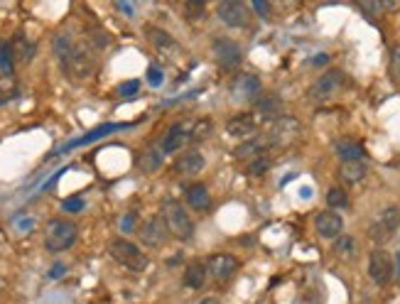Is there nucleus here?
<instances>
[{"label": "nucleus", "mask_w": 400, "mask_h": 304, "mask_svg": "<svg viewBox=\"0 0 400 304\" xmlns=\"http://www.w3.org/2000/svg\"><path fill=\"white\" fill-rule=\"evenodd\" d=\"M162 221L167 223V231L177 241H192L194 236V221L189 218L187 209L177 201H167L162 206Z\"/></svg>", "instance_id": "nucleus-1"}, {"label": "nucleus", "mask_w": 400, "mask_h": 304, "mask_svg": "<svg viewBox=\"0 0 400 304\" xmlns=\"http://www.w3.org/2000/svg\"><path fill=\"white\" fill-rule=\"evenodd\" d=\"M79 228L74 226L67 218H54V221L47 223V233H44V246H47L49 253H62L67 248L74 246L77 241Z\"/></svg>", "instance_id": "nucleus-2"}, {"label": "nucleus", "mask_w": 400, "mask_h": 304, "mask_svg": "<svg viewBox=\"0 0 400 304\" xmlns=\"http://www.w3.org/2000/svg\"><path fill=\"white\" fill-rule=\"evenodd\" d=\"M59 64H62L64 74H67L69 79H77V81L89 79L93 72V57L84 44H74V49Z\"/></svg>", "instance_id": "nucleus-4"}, {"label": "nucleus", "mask_w": 400, "mask_h": 304, "mask_svg": "<svg viewBox=\"0 0 400 304\" xmlns=\"http://www.w3.org/2000/svg\"><path fill=\"white\" fill-rule=\"evenodd\" d=\"M204 280H207V265L194 263V265H189L187 272H184V285L192 287V290H199V287L204 285Z\"/></svg>", "instance_id": "nucleus-25"}, {"label": "nucleus", "mask_w": 400, "mask_h": 304, "mask_svg": "<svg viewBox=\"0 0 400 304\" xmlns=\"http://www.w3.org/2000/svg\"><path fill=\"white\" fill-rule=\"evenodd\" d=\"M393 277L400 280V251L396 253V263H393Z\"/></svg>", "instance_id": "nucleus-43"}, {"label": "nucleus", "mask_w": 400, "mask_h": 304, "mask_svg": "<svg viewBox=\"0 0 400 304\" xmlns=\"http://www.w3.org/2000/svg\"><path fill=\"white\" fill-rule=\"evenodd\" d=\"M217 15L228 27H246L248 25V8L238 0H224L217 5Z\"/></svg>", "instance_id": "nucleus-12"}, {"label": "nucleus", "mask_w": 400, "mask_h": 304, "mask_svg": "<svg viewBox=\"0 0 400 304\" xmlns=\"http://www.w3.org/2000/svg\"><path fill=\"white\" fill-rule=\"evenodd\" d=\"M302 304H322V300H319V295H314V292H307Z\"/></svg>", "instance_id": "nucleus-42"}, {"label": "nucleus", "mask_w": 400, "mask_h": 304, "mask_svg": "<svg viewBox=\"0 0 400 304\" xmlns=\"http://www.w3.org/2000/svg\"><path fill=\"white\" fill-rule=\"evenodd\" d=\"M344 84V74L342 72H327L324 77H319L317 81L309 88V98L312 101H329L332 96H337V91Z\"/></svg>", "instance_id": "nucleus-10"}, {"label": "nucleus", "mask_w": 400, "mask_h": 304, "mask_svg": "<svg viewBox=\"0 0 400 304\" xmlns=\"http://www.w3.org/2000/svg\"><path fill=\"white\" fill-rule=\"evenodd\" d=\"M268 167H270V159H268V154H258V157H253L251 162H248V172L251 174H263V172H268Z\"/></svg>", "instance_id": "nucleus-32"}, {"label": "nucleus", "mask_w": 400, "mask_h": 304, "mask_svg": "<svg viewBox=\"0 0 400 304\" xmlns=\"http://www.w3.org/2000/svg\"><path fill=\"white\" fill-rule=\"evenodd\" d=\"M133 223H135V216H133V213H128V216L121 221V228H123V231H131V228H133Z\"/></svg>", "instance_id": "nucleus-41"}, {"label": "nucleus", "mask_w": 400, "mask_h": 304, "mask_svg": "<svg viewBox=\"0 0 400 304\" xmlns=\"http://www.w3.org/2000/svg\"><path fill=\"white\" fill-rule=\"evenodd\" d=\"M314 226H317V233L322 238H327V241H337L339 236H342V228H344V221L342 216H339L337 211H322L317 213V218H314Z\"/></svg>", "instance_id": "nucleus-15"}, {"label": "nucleus", "mask_w": 400, "mask_h": 304, "mask_svg": "<svg viewBox=\"0 0 400 304\" xmlns=\"http://www.w3.org/2000/svg\"><path fill=\"white\" fill-rule=\"evenodd\" d=\"M236 154L238 159H248V162H251L253 157H258V154H261V145H258L256 140H251V143H243V145H238L236 147Z\"/></svg>", "instance_id": "nucleus-29"}, {"label": "nucleus", "mask_w": 400, "mask_h": 304, "mask_svg": "<svg viewBox=\"0 0 400 304\" xmlns=\"http://www.w3.org/2000/svg\"><path fill=\"white\" fill-rule=\"evenodd\" d=\"M108 253H111L113 260L121 263L123 267H128V270H133V272L145 270V265H148L145 253L140 251L135 243L126 241V238H113V241L108 243Z\"/></svg>", "instance_id": "nucleus-3"}, {"label": "nucleus", "mask_w": 400, "mask_h": 304, "mask_svg": "<svg viewBox=\"0 0 400 304\" xmlns=\"http://www.w3.org/2000/svg\"><path fill=\"white\" fill-rule=\"evenodd\" d=\"M261 79L253 74H238L231 81V101L233 103H251L261 98Z\"/></svg>", "instance_id": "nucleus-7"}, {"label": "nucleus", "mask_w": 400, "mask_h": 304, "mask_svg": "<svg viewBox=\"0 0 400 304\" xmlns=\"http://www.w3.org/2000/svg\"><path fill=\"white\" fill-rule=\"evenodd\" d=\"M214 57H217V62H219V67H224V69H236L238 64L243 62V52H241V47H238L233 39H228V37H219V39H214Z\"/></svg>", "instance_id": "nucleus-9"}, {"label": "nucleus", "mask_w": 400, "mask_h": 304, "mask_svg": "<svg viewBox=\"0 0 400 304\" xmlns=\"http://www.w3.org/2000/svg\"><path fill=\"white\" fill-rule=\"evenodd\" d=\"M368 275L376 285H388L393 280V260L386 251H373L368 258Z\"/></svg>", "instance_id": "nucleus-11"}, {"label": "nucleus", "mask_w": 400, "mask_h": 304, "mask_svg": "<svg viewBox=\"0 0 400 304\" xmlns=\"http://www.w3.org/2000/svg\"><path fill=\"white\" fill-rule=\"evenodd\" d=\"M212 131H214V126H212V121H209V118H204V121H197L192 126V143L207 140V138L212 136Z\"/></svg>", "instance_id": "nucleus-28"}, {"label": "nucleus", "mask_w": 400, "mask_h": 304, "mask_svg": "<svg viewBox=\"0 0 400 304\" xmlns=\"http://www.w3.org/2000/svg\"><path fill=\"white\" fill-rule=\"evenodd\" d=\"M116 8L121 10V13H126V15H133L135 13V5L133 3H116Z\"/></svg>", "instance_id": "nucleus-40"}, {"label": "nucleus", "mask_w": 400, "mask_h": 304, "mask_svg": "<svg viewBox=\"0 0 400 304\" xmlns=\"http://www.w3.org/2000/svg\"><path fill=\"white\" fill-rule=\"evenodd\" d=\"M366 172H368V167L363 159L361 162H342V167H339V177H342L347 184L361 182V179L366 177Z\"/></svg>", "instance_id": "nucleus-22"}, {"label": "nucleus", "mask_w": 400, "mask_h": 304, "mask_svg": "<svg viewBox=\"0 0 400 304\" xmlns=\"http://www.w3.org/2000/svg\"><path fill=\"white\" fill-rule=\"evenodd\" d=\"M327 204H329V206H332V209H342V206H347V204H349L347 192H344V189H339V187L329 189V194H327Z\"/></svg>", "instance_id": "nucleus-31"}, {"label": "nucleus", "mask_w": 400, "mask_h": 304, "mask_svg": "<svg viewBox=\"0 0 400 304\" xmlns=\"http://www.w3.org/2000/svg\"><path fill=\"white\" fill-rule=\"evenodd\" d=\"M391 79L393 84H400V47L391 49Z\"/></svg>", "instance_id": "nucleus-34"}, {"label": "nucleus", "mask_w": 400, "mask_h": 304, "mask_svg": "<svg viewBox=\"0 0 400 304\" xmlns=\"http://www.w3.org/2000/svg\"><path fill=\"white\" fill-rule=\"evenodd\" d=\"M299 133H302V128H299V121L292 116H283L280 121L273 123V128H270L268 133V143L273 147H290L292 143H297Z\"/></svg>", "instance_id": "nucleus-6"}, {"label": "nucleus", "mask_w": 400, "mask_h": 304, "mask_svg": "<svg viewBox=\"0 0 400 304\" xmlns=\"http://www.w3.org/2000/svg\"><path fill=\"white\" fill-rule=\"evenodd\" d=\"M82 209H84L82 199H67L64 201V211H82Z\"/></svg>", "instance_id": "nucleus-38"}, {"label": "nucleus", "mask_w": 400, "mask_h": 304, "mask_svg": "<svg viewBox=\"0 0 400 304\" xmlns=\"http://www.w3.org/2000/svg\"><path fill=\"white\" fill-rule=\"evenodd\" d=\"M337 154L342 162H361L363 159V147L354 140H339L337 143Z\"/></svg>", "instance_id": "nucleus-24"}, {"label": "nucleus", "mask_w": 400, "mask_h": 304, "mask_svg": "<svg viewBox=\"0 0 400 304\" xmlns=\"http://www.w3.org/2000/svg\"><path fill=\"white\" fill-rule=\"evenodd\" d=\"M192 126H194V123H187V121H184V123H174V126L167 131V136H164L160 150L167 154V152H177L179 147L187 145V143L192 140Z\"/></svg>", "instance_id": "nucleus-14"}, {"label": "nucleus", "mask_w": 400, "mask_h": 304, "mask_svg": "<svg viewBox=\"0 0 400 304\" xmlns=\"http://www.w3.org/2000/svg\"><path fill=\"white\" fill-rule=\"evenodd\" d=\"M199 304H219V300H217V297H204Z\"/></svg>", "instance_id": "nucleus-44"}, {"label": "nucleus", "mask_w": 400, "mask_h": 304, "mask_svg": "<svg viewBox=\"0 0 400 304\" xmlns=\"http://www.w3.org/2000/svg\"><path fill=\"white\" fill-rule=\"evenodd\" d=\"M398 226H400V209L398 206H388V209H383V211L376 216V221L371 223V228H368V236H371L373 243L383 246V243H388L393 236H396Z\"/></svg>", "instance_id": "nucleus-5"}, {"label": "nucleus", "mask_w": 400, "mask_h": 304, "mask_svg": "<svg viewBox=\"0 0 400 304\" xmlns=\"http://www.w3.org/2000/svg\"><path fill=\"white\" fill-rule=\"evenodd\" d=\"M253 128H256V118H253L251 113H241V116H233L231 121L226 123V133H228L231 138H238V140H243V138L251 136Z\"/></svg>", "instance_id": "nucleus-17"}, {"label": "nucleus", "mask_w": 400, "mask_h": 304, "mask_svg": "<svg viewBox=\"0 0 400 304\" xmlns=\"http://www.w3.org/2000/svg\"><path fill=\"white\" fill-rule=\"evenodd\" d=\"M207 272L219 285H224V282H228L238 272V260L233 256H228V253H217V256L209 258Z\"/></svg>", "instance_id": "nucleus-8"}, {"label": "nucleus", "mask_w": 400, "mask_h": 304, "mask_svg": "<svg viewBox=\"0 0 400 304\" xmlns=\"http://www.w3.org/2000/svg\"><path fill=\"white\" fill-rule=\"evenodd\" d=\"M148 37H150V42H153L162 54H179V44L174 42V39L169 37L167 32H162V29L148 27Z\"/></svg>", "instance_id": "nucleus-21"}, {"label": "nucleus", "mask_w": 400, "mask_h": 304, "mask_svg": "<svg viewBox=\"0 0 400 304\" xmlns=\"http://www.w3.org/2000/svg\"><path fill=\"white\" fill-rule=\"evenodd\" d=\"M13 67H15L13 47H10V42H0V74H3V79L13 77Z\"/></svg>", "instance_id": "nucleus-27"}, {"label": "nucleus", "mask_w": 400, "mask_h": 304, "mask_svg": "<svg viewBox=\"0 0 400 304\" xmlns=\"http://www.w3.org/2000/svg\"><path fill=\"white\" fill-rule=\"evenodd\" d=\"M5 290V282H3V277H0V292H3Z\"/></svg>", "instance_id": "nucleus-45"}, {"label": "nucleus", "mask_w": 400, "mask_h": 304, "mask_svg": "<svg viewBox=\"0 0 400 304\" xmlns=\"http://www.w3.org/2000/svg\"><path fill=\"white\" fill-rule=\"evenodd\" d=\"M253 10H256V13L261 15L263 20H268V18H270V5H268V3H263V0H256V3H253Z\"/></svg>", "instance_id": "nucleus-37"}, {"label": "nucleus", "mask_w": 400, "mask_h": 304, "mask_svg": "<svg viewBox=\"0 0 400 304\" xmlns=\"http://www.w3.org/2000/svg\"><path fill=\"white\" fill-rule=\"evenodd\" d=\"M174 169H177V174H197V172H202V169H204L202 152L189 150V152L179 154V159L174 162Z\"/></svg>", "instance_id": "nucleus-19"}, {"label": "nucleus", "mask_w": 400, "mask_h": 304, "mask_svg": "<svg viewBox=\"0 0 400 304\" xmlns=\"http://www.w3.org/2000/svg\"><path fill=\"white\" fill-rule=\"evenodd\" d=\"M64 270H67V267H64L62 263H57V265H54L52 270H49V277H52V280H59V277L64 275Z\"/></svg>", "instance_id": "nucleus-39"}, {"label": "nucleus", "mask_w": 400, "mask_h": 304, "mask_svg": "<svg viewBox=\"0 0 400 304\" xmlns=\"http://www.w3.org/2000/svg\"><path fill=\"white\" fill-rule=\"evenodd\" d=\"M138 88H140L138 81H126V84H121L118 93H121L123 98H131V96H135V93H138Z\"/></svg>", "instance_id": "nucleus-35"}, {"label": "nucleus", "mask_w": 400, "mask_h": 304, "mask_svg": "<svg viewBox=\"0 0 400 304\" xmlns=\"http://www.w3.org/2000/svg\"><path fill=\"white\" fill-rule=\"evenodd\" d=\"M10 47H13V57L15 62L20 64H30L34 59V44L30 42L25 34H15V39L10 42Z\"/></svg>", "instance_id": "nucleus-20"}, {"label": "nucleus", "mask_w": 400, "mask_h": 304, "mask_svg": "<svg viewBox=\"0 0 400 304\" xmlns=\"http://www.w3.org/2000/svg\"><path fill=\"white\" fill-rule=\"evenodd\" d=\"M162 150L160 147H150V150H145L143 154H140V159H138V167H140V172H145V174H153V172H157L160 167H162Z\"/></svg>", "instance_id": "nucleus-23"}, {"label": "nucleus", "mask_w": 400, "mask_h": 304, "mask_svg": "<svg viewBox=\"0 0 400 304\" xmlns=\"http://www.w3.org/2000/svg\"><path fill=\"white\" fill-rule=\"evenodd\" d=\"M184 13H187V20H202L207 8H204L202 0H189V3L184 5Z\"/></svg>", "instance_id": "nucleus-33"}, {"label": "nucleus", "mask_w": 400, "mask_h": 304, "mask_svg": "<svg viewBox=\"0 0 400 304\" xmlns=\"http://www.w3.org/2000/svg\"><path fill=\"white\" fill-rule=\"evenodd\" d=\"M334 253H337L342 260H354L356 258V241L351 236H339L334 241Z\"/></svg>", "instance_id": "nucleus-26"}, {"label": "nucleus", "mask_w": 400, "mask_h": 304, "mask_svg": "<svg viewBox=\"0 0 400 304\" xmlns=\"http://www.w3.org/2000/svg\"><path fill=\"white\" fill-rule=\"evenodd\" d=\"M148 84L150 86H162V72L155 69V67H150L148 69Z\"/></svg>", "instance_id": "nucleus-36"}, {"label": "nucleus", "mask_w": 400, "mask_h": 304, "mask_svg": "<svg viewBox=\"0 0 400 304\" xmlns=\"http://www.w3.org/2000/svg\"><path fill=\"white\" fill-rule=\"evenodd\" d=\"M138 236L148 248H160L169 236L167 223L162 221V216H155V218H150V221H145L143 226H140Z\"/></svg>", "instance_id": "nucleus-13"}, {"label": "nucleus", "mask_w": 400, "mask_h": 304, "mask_svg": "<svg viewBox=\"0 0 400 304\" xmlns=\"http://www.w3.org/2000/svg\"><path fill=\"white\" fill-rule=\"evenodd\" d=\"M121 126H101V128H96V131H91L89 136H84V138H79V140H74L72 145H86V143H93V140H98V138H103L106 133H113V131H118Z\"/></svg>", "instance_id": "nucleus-30"}, {"label": "nucleus", "mask_w": 400, "mask_h": 304, "mask_svg": "<svg viewBox=\"0 0 400 304\" xmlns=\"http://www.w3.org/2000/svg\"><path fill=\"white\" fill-rule=\"evenodd\" d=\"M184 197H187V204L194 211H207V209L212 206V194H209L207 184H192Z\"/></svg>", "instance_id": "nucleus-18"}, {"label": "nucleus", "mask_w": 400, "mask_h": 304, "mask_svg": "<svg viewBox=\"0 0 400 304\" xmlns=\"http://www.w3.org/2000/svg\"><path fill=\"white\" fill-rule=\"evenodd\" d=\"M253 116H258V121L268 123V121H280V118L285 116L283 113V101H280V96H275V93H268V96H261L256 101V111H253Z\"/></svg>", "instance_id": "nucleus-16"}]
</instances>
